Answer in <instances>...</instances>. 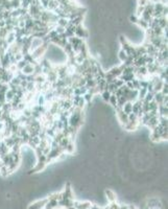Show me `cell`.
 Wrapping results in <instances>:
<instances>
[{"label":"cell","instance_id":"6da1fadb","mask_svg":"<svg viewBox=\"0 0 168 209\" xmlns=\"http://www.w3.org/2000/svg\"><path fill=\"white\" fill-rule=\"evenodd\" d=\"M47 202H48L47 198L42 199V200H38V201L32 203L30 205H28L27 209H44L45 205L47 204Z\"/></svg>","mask_w":168,"mask_h":209},{"label":"cell","instance_id":"7a4b0ae2","mask_svg":"<svg viewBox=\"0 0 168 209\" xmlns=\"http://www.w3.org/2000/svg\"><path fill=\"white\" fill-rule=\"evenodd\" d=\"M106 199H108L109 203H113V202H116V194L112 190L106 189Z\"/></svg>","mask_w":168,"mask_h":209},{"label":"cell","instance_id":"3957f363","mask_svg":"<svg viewBox=\"0 0 168 209\" xmlns=\"http://www.w3.org/2000/svg\"><path fill=\"white\" fill-rule=\"evenodd\" d=\"M67 209H77V208H75L74 206H71V207H68Z\"/></svg>","mask_w":168,"mask_h":209}]
</instances>
